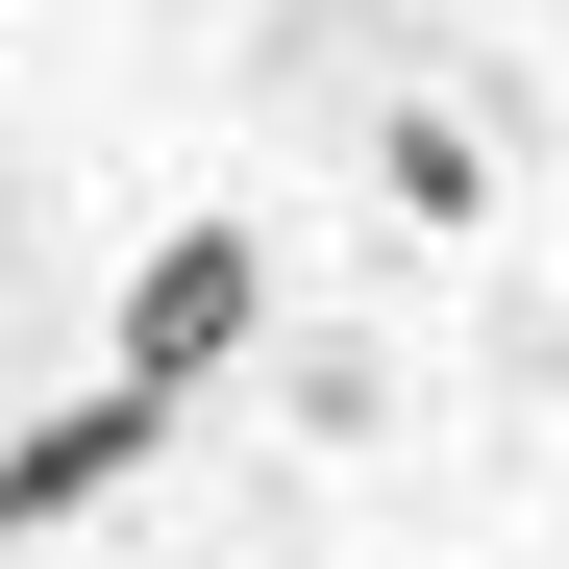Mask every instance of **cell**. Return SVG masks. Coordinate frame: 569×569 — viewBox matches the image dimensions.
Segmentation results:
<instances>
[{
    "label": "cell",
    "mask_w": 569,
    "mask_h": 569,
    "mask_svg": "<svg viewBox=\"0 0 569 569\" xmlns=\"http://www.w3.org/2000/svg\"><path fill=\"white\" fill-rule=\"evenodd\" d=\"M248 347H272V223H173L124 272V322H100V371L173 397V421H199V371H248Z\"/></svg>",
    "instance_id": "1"
},
{
    "label": "cell",
    "mask_w": 569,
    "mask_h": 569,
    "mask_svg": "<svg viewBox=\"0 0 569 569\" xmlns=\"http://www.w3.org/2000/svg\"><path fill=\"white\" fill-rule=\"evenodd\" d=\"M149 446H173V397H124V371H100V397H50V421H0V545L100 520V496H124Z\"/></svg>",
    "instance_id": "2"
}]
</instances>
